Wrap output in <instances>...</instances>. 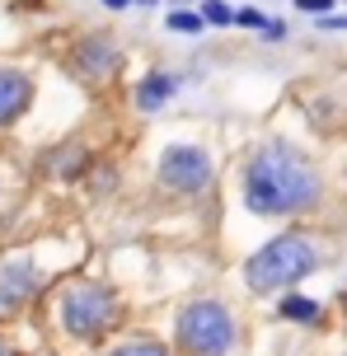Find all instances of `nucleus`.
I'll return each instance as SVG.
<instances>
[{
	"label": "nucleus",
	"mask_w": 347,
	"mask_h": 356,
	"mask_svg": "<svg viewBox=\"0 0 347 356\" xmlns=\"http://www.w3.org/2000/svg\"><path fill=\"white\" fill-rule=\"evenodd\" d=\"M80 66H85L90 75L108 71V66H118V47H113V42H104V38H94V42H85V47H80Z\"/></svg>",
	"instance_id": "9"
},
{
	"label": "nucleus",
	"mask_w": 347,
	"mask_h": 356,
	"mask_svg": "<svg viewBox=\"0 0 347 356\" xmlns=\"http://www.w3.org/2000/svg\"><path fill=\"white\" fill-rule=\"evenodd\" d=\"M244 202L258 216H296L319 202V174L291 145H263L244 169Z\"/></svg>",
	"instance_id": "1"
},
{
	"label": "nucleus",
	"mask_w": 347,
	"mask_h": 356,
	"mask_svg": "<svg viewBox=\"0 0 347 356\" xmlns=\"http://www.w3.org/2000/svg\"><path fill=\"white\" fill-rule=\"evenodd\" d=\"M296 10H305V15H324V10H333V0H296Z\"/></svg>",
	"instance_id": "15"
},
{
	"label": "nucleus",
	"mask_w": 347,
	"mask_h": 356,
	"mask_svg": "<svg viewBox=\"0 0 347 356\" xmlns=\"http://www.w3.org/2000/svg\"><path fill=\"white\" fill-rule=\"evenodd\" d=\"M174 338L188 356H235L239 323L235 314L216 300H193L174 323Z\"/></svg>",
	"instance_id": "2"
},
{
	"label": "nucleus",
	"mask_w": 347,
	"mask_h": 356,
	"mask_svg": "<svg viewBox=\"0 0 347 356\" xmlns=\"http://www.w3.org/2000/svg\"><path fill=\"white\" fill-rule=\"evenodd\" d=\"M33 99V85H29V75L24 71H10V66H0V127H10L29 108Z\"/></svg>",
	"instance_id": "6"
},
{
	"label": "nucleus",
	"mask_w": 347,
	"mask_h": 356,
	"mask_svg": "<svg viewBox=\"0 0 347 356\" xmlns=\"http://www.w3.org/2000/svg\"><path fill=\"white\" fill-rule=\"evenodd\" d=\"M235 24H244V29H263L268 15H263V10H235Z\"/></svg>",
	"instance_id": "14"
},
{
	"label": "nucleus",
	"mask_w": 347,
	"mask_h": 356,
	"mask_svg": "<svg viewBox=\"0 0 347 356\" xmlns=\"http://www.w3.org/2000/svg\"><path fill=\"white\" fill-rule=\"evenodd\" d=\"M282 319H291V323H319V305L305 300V296H287V300H282Z\"/></svg>",
	"instance_id": "10"
},
{
	"label": "nucleus",
	"mask_w": 347,
	"mask_h": 356,
	"mask_svg": "<svg viewBox=\"0 0 347 356\" xmlns=\"http://www.w3.org/2000/svg\"><path fill=\"white\" fill-rule=\"evenodd\" d=\"M169 29H174V33H202V15L174 10V15H169Z\"/></svg>",
	"instance_id": "13"
},
{
	"label": "nucleus",
	"mask_w": 347,
	"mask_h": 356,
	"mask_svg": "<svg viewBox=\"0 0 347 356\" xmlns=\"http://www.w3.org/2000/svg\"><path fill=\"white\" fill-rule=\"evenodd\" d=\"M314 263L319 258L300 234H277L244 263V282H249V291H282V286L310 277Z\"/></svg>",
	"instance_id": "3"
},
{
	"label": "nucleus",
	"mask_w": 347,
	"mask_h": 356,
	"mask_svg": "<svg viewBox=\"0 0 347 356\" xmlns=\"http://www.w3.org/2000/svg\"><path fill=\"white\" fill-rule=\"evenodd\" d=\"M118 319H122V305H118V296H113L108 286H94V282L66 286V296H61V323H66L71 338L94 342V338H104Z\"/></svg>",
	"instance_id": "4"
},
{
	"label": "nucleus",
	"mask_w": 347,
	"mask_h": 356,
	"mask_svg": "<svg viewBox=\"0 0 347 356\" xmlns=\"http://www.w3.org/2000/svg\"><path fill=\"white\" fill-rule=\"evenodd\" d=\"M104 5H108V10H127V0H104Z\"/></svg>",
	"instance_id": "17"
},
{
	"label": "nucleus",
	"mask_w": 347,
	"mask_h": 356,
	"mask_svg": "<svg viewBox=\"0 0 347 356\" xmlns=\"http://www.w3.org/2000/svg\"><path fill=\"white\" fill-rule=\"evenodd\" d=\"M33 286H38L33 267H24V263L5 267V272H0V305H19V300H29V291H33Z\"/></svg>",
	"instance_id": "7"
},
{
	"label": "nucleus",
	"mask_w": 347,
	"mask_h": 356,
	"mask_svg": "<svg viewBox=\"0 0 347 356\" xmlns=\"http://www.w3.org/2000/svg\"><path fill=\"white\" fill-rule=\"evenodd\" d=\"M0 356H15V352H10V342H0Z\"/></svg>",
	"instance_id": "18"
},
{
	"label": "nucleus",
	"mask_w": 347,
	"mask_h": 356,
	"mask_svg": "<svg viewBox=\"0 0 347 356\" xmlns=\"http://www.w3.org/2000/svg\"><path fill=\"white\" fill-rule=\"evenodd\" d=\"M108 356H174V352L160 347V342H150V338H131V342H122V347H113Z\"/></svg>",
	"instance_id": "11"
},
{
	"label": "nucleus",
	"mask_w": 347,
	"mask_h": 356,
	"mask_svg": "<svg viewBox=\"0 0 347 356\" xmlns=\"http://www.w3.org/2000/svg\"><path fill=\"white\" fill-rule=\"evenodd\" d=\"M160 183L174 193H202L211 183V160L197 145H169L160 155Z\"/></svg>",
	"instance_id": "5"
},
{
	"label": "nucleus",
	"mask_w": 347,
	"mask_h": 356,
	"mask_svg": "<svg viewBox=\"0 0 347 356\" xmlns=\"http://www.w3.org/2000/svg\"><path fill=\"white\" fill-rule=\"evenodd\" d=\"M202 10H207V15H202V24H235V10H230L225 0H207Z\"/></svg>",
	"instance_id": "12"
},
{
	"label": "nucleus",
	"mask_w": 347,
	"mask_h": 356,
	"mask_svg": "<svg viewBox=\"0 0 347 356\" xmlns=\"http://www.w3.org/2000/svg\"><path fill=\"white\" fill-rule=\"evenodd\" d=\"M169 94H174V75L155 71V75H146V80H141V89H136V104L146 108V113H155V108L165 104Z\"/></svg>",
	"instance_id": "8"
},
{
	"label": "nucleus",
	"mask_w": 347,
	"mask_h": 356,
	"mask_svg": "<svg viewBox=\"0 0 347 356\" xmlns=\"http://www.w3.org/2000/svg\"><path fill=\"white\" fill-rule=\"evenodd\" d=\"M319 24H324V29H347V15H324Z\"/></svg>",
	"instance_id": "16"
}]
</instances>
